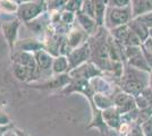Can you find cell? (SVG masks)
<instances>
[{
	"mask_svg": "<svg viewBox=\"0 0 152 136\" xmlns=\"http://www.w3.org/2000/svg\"><path fill=\"white\" fill-rule=\"evenodd\" d=\"M119 79L121 91L135 97L140 95L149 86L150 73L140 71L126 64L124 65V73Z\"/></svg>",
	"mask_w": 152,
	"mask_h": 136,
	"instance_id": "cell-1",
	"label": "cell"
},
{
	"mask_svg": "<svg viewBox=\"0 0 152 136\" xmlns=\"http://www.w3.org/2000/svg\"><path fill=\"white\" fill-rule=\"evenodd\" d=\"M133 20V14L131 6L127 7H107L104 16V27L108 31L116 27L127 25Z\"/></svg>",
	"mask_w": 152,
	"mask_h": 136,
	"instance_id": "cell-2",
	"label": "cell"
},
{
	"mask_svg": "<svg viewBox=\"0 0 152 136\" xmlns=\"http://www.w3.org/2000/svg\"><path fill=\"white\" fill-rule=\"evenodd\" d=\"M47 12L45 5L43 0H37V1H30L18 5V9L16 13V17L22 20L23 24H26L31 20H35L40 15Z\"/></svg>",
	"mask_w": 152,
	"mask_h": 136,
	"instance_id": "cell-3",
	"label": "cell"
},
{
	"mask_svg": "<svg viewBox=\"0 0 152 136\" xmlns=\"http://www.w3.org/2000/svg\"><path fill=\"white\" fill-rule=\"evenodd\" d=\"M22 24H23L22 20L17 18L16 16L12 18H7V20H0V28H1V32L4 34L7 44L9 47L10 53H13L15 44L18 41V33Z\"/></svg>",
	"mask_w": 152,
	"mask_h": 136,
	"instance_id": "cell-4",
	"label": "cell"
},
{
	"mask_svg": "<svg viewBox=\"0 0 152 136\" xmlns=\"http://www.w3.org/2000/svg\"><path fill=\"white\" fill-rule=\"evenodd\" d=\"M72 77L68 73L61 74V75H52L51 77L47 78L45 81H39L34 83H30V86L33 89H40V90H64L66 86L72 83Z\"/></svg>",
	"mask_w": 152,
	"mask_h": 136,
	"instance_id": "cell-5",
	"label": "cell"
},
{
	"mask_svg": "<svg viewBox=\"0 0 152 136\" xmlns=\"http://www.w3.org/2000/svg\"><path fill=\"white\" fill-rule=\"evenodd\" d=\"M67 59L69 63V71L90 61L91 60V47H90L89 40H88V42L83 43L82 45L73 49L67 55Z\"/></svg>",
	"mask_w": 152,
	"mask_h": 136,
	"instance_id": "cell-6",
	"label": "cell"
},
{
	"mask_svg": "<svg viewBox=\"0 0 152 136\" xmlns=\"http://www.w3.org/2000/svg\"><path fill=\"white\" fill-rule=\"evenodd\" d=\"M68 74L72 77V79H85V81H90L91 78L95 77V76L103 75V71L95 64H93L92 61H88V63H85V64H83V65L78 66V67L69 71Z\"/></svg>",
	"mask_w": 152,
	"mask_h": 136,
	"instance_id": "cell-7",
	"label": "cell"
},
{
	"mask_svg": "<svg viewBox=\"0 0 152 136\" xmlns=\"http://www.w3.org/2000/svg\"><path fill=\"white\" fill-rule=\"evenodd\" d=\"M33 55H34V58H35V61H37L39 71L41 73V78L45 77V79H47V78L51 77L53 75L52 74V63H53L55 57L51 53H49L47 50H45V49L38 50ZM41 78H40V81H41Z\"/></svg>",
	"mask_w": 152,
	"mask_h": 136,
	"instance_id": "cell-8",
	"label": "cell"
},
{
	"mask_svg": "<svg viewBox=\"0 0 152 136\" xmlns=\"http://www.w3.org/2000/svg\"><path fill=\"white\" fill-rule=\"evenodd\" d=\"M89 38L90 36L86 34V32H84L80 27V25L77 23H75L74 26L70 28L69 33L66 35V41H67V45H68L69 50L72 51L73 49L82 45L85 42H88Z\"/></svg>",
	"mask_w": 152,
	"mask_h": 136,
	"instance_id": "cell-9",
	"label": "cell"
},
{
	"mask_svg": "<svg viewBox=\"0 0 152 136\" xmlns=\"http://www.w3.org/2000/svg\"><path fill=\"white\" fill-rule=\"evenodd\" d=\"M90 84L92 86L94 93H100V94L109 95L111 97L116 94L115 85L111 82H109L107 78L104 77V75H100V76H95V77L91 78Z\"/></svg>",
	"mask_w": 152,
	"mask_h": 136,
	"instance_id": "cell-10",
	"label": "cell"
},
{
	"mask_svg": "<svg viewBox=\"0 0 152 136\" xmlns=\"http://www.w3.org/2000/svg\"><path fill=\"white\" fill-rule=\"evenodd\" d=\"M76 23L80 25V27L84 32H86L89 36H93L100 28V26L98 25V23L94 18L90 17L82 12L76 13Z\"/></svg>",
	"mask_w": 152,
	"mask_h": 136,
	"instance_id": "cell-11",
	"label": "cell"
},
{
	"mask_svg": "<svg viewBox=\"0 0 152 136\" xmlns=\"http://www.w3.org/2000/svg\"><path fill=\"white\" fill-rule=\"evenodd\" d=\"M41 49H43V43L41 40L38 38H27V39L18 40L15 44L14 51H25L34 53Z\"/></svg>",
	"mask_w": 152,
	"mask_h": 136,
	"instance_id": "cell-12",
	"label": "cell"
},
{
	"mask_svg": "<svg viewBox=\"0 0 152 136\" xmlns=\"http://www.w3.org/2000/svg\"><path fill=\"white\" fill-rule=\"evenodd\" d=\"M102 118L104 120V123L109 128L117 129L121 127V115L119 113L118 109L116 107H111L109 109L102 111Z\"/></svg>",
	"mask_w": 152,
	"mask_h": 136,
	"instance_id": "cell-13",
	"label": "cell"
},
{
	"mask_svg": "<svg viewBox=\"0 0 152 136\" xmlns=\"http://www.w3.org/2000/svg\"><path fill=\"white\" fill-rule=\"evenodd\" d=\"M133 18L152 12V0H131Z\"/></svg>",
	"mask_w": 152,
	"mask_h": 136,
	"instance_id": "cell-14",
	"label": "cell"
},
{
	"mask_svg": "<svg viewBox=\"0 0 152 136\" xmlns=\"http://www.w3.org/2000/svg\"><path fill=\"white\" fill-rule=\"evenodd\" d=\"M91 107H95L96 109L100 111H103L106 109H109L115 105L114 99L109 95L100 94V93H94V95L92 97V101L90 102Z\"/></svg>",
	"mask_w": 152,
	"mask_h": 136,
	"instance_id": "cell-15",
	"label": "cell"
},
{
	"mask_svg": "<svg viewBox=\"0 0 152 136\" xmlns=\"http://www.w3.org/2000/svg\"><path fill=\"white\" fill-rule=\"evenodd\" d=\"M127 25L129 27V30H131L142 42H144L145 40H148L150 38V33H149V30H150V28H148V27H146L143 23H141L137 18H133Z\"/></svg>",
	"mask_w": 152,
	"mask_h": 136,
	"instance_id": "cell-16",
	"label": "cell"
},
{
	"mask_svg": "<svg viewBox=\"0 0 152 136\" xmlns=\"http://www.w3.org/2000/svg\"><path fill=\"white\" fill-rule=\"evenodd\" d=\"M69 71V63L67 56H57L53 59L52 63V74L53 75H61V74H66Z\"/></svg>",
	"mask_w": 152,
	"mask_h": 136,
	"instance_id": "cell-17",
	"label": "cell"
},
{
	"mask_svg": "<svg viewBox=\"0 0 152 136\" xmlns=\"http://www.w3.org/2000/svg\"><path fill=\"white\" fill-rule=\"evenodd\" d=\"M13 74L16 79H18L19 82H24V83H30L31 82V73L30 71L24 67V66L19 65L17 63H13Z\"/></svg>",
	"mask_w": 152,
	"mask_h": 136,
	"instance_id": "cell-18",
	"label": "cell"
},
{
	"mask_svg": "<svg viewBox=\"0 0 152 136\" xmlns=\"http://www.w3.org/2000/svg\"><path fill=\"white\" fill-rule=\"evenodd\" d=\"M127 64L129 66H132V67H134V68H137L140 71H148V73H151L152 71V69L150 68V66L148 65V63H146V60L142 52L139 53V55H136L133 58L128 59Z\"/></svg>",
	"mask_w": 152,
	"mask_h": 136,
	"instance_id": "cell-19",
	"label": "cell"
},
{
	"mask_svg": "<svg viewBox=\"0 0 152 136\" xmlns=\"http://www.w3.org/2000/svg\"><path fill=\"white\" fill-rule=\"evenodd\" d=\"M18 4L15 0H0V14L2 15H16Z\"/></svg>",
	"mask_w": 152,
	"mask_h": 136,
	"instance_id": "cell-20",
	"label": "cell"
},
{
	"mask_svg": "<svg viewBox=\"0 0 152 136\" xmlns=\"http://www.w3.org/2000/svg\"><path fill=\"white\" fill-rule=\"evenodd\" d=\"M43 1L47 12L55 13V12H63L68 0H43Z\"/></svg>",
	"mask_w": 152,
	"mask_h": 136,
	"instance_id": "cell-21",
	"label": "cell"
},
{
	"mask_svg": "<svg viewBox=\"0 0 152 136\" xmlns=\"http://www.w3.org/2000/svg\"><path fill=\"white\" fill-rule=\"evenodd\" d=\"M60 23L72 27L76 23V14L67 12V10L60 12Z\"/></svg>",
	"mask_w": 152,
	"mask_h": 136,
	"instance_id": "cell-22",
	"label": "cell"
},
{
	"mask_svg": "<svg viewBox=\"0 0 152 136\" xmlns=\"http://www.w3.org/2000/svg\"><path fill=\"white\" fill-rule=\"evenodd\" d=\"M81 12L86 14L88 16L94 18L95 17V6H94V0H83V5ZM95 20V18H94Z\"/></svg>",
	"mask_w": 152,
	"mask_h": 136,
	"instance_id": "cell-23",
	"label": "cell"
},
{
	"mask_svg": "<svg viewBox=\"0 0 152 136\" xmlns=\"http://www.w3.org/2000/svg\"><path fill=\"white\" fill-rule=\"evenodd\" d=\"M82 5H83V0H68L64 10H67V12L76 14L78 13V12H81Z\"/></svg>",
	"mask_w": 152,
	"mask_h": 136,
	"instance_id": "cell-24",
	"label": "cell"
},
{
	"mask_svg": "<svg viewBox=\"0 0 152 136\" xmlns=\"http://www.w3.org/2000/svg\"><path fill=\"white\" fill-rule=\"evenodd\" d=\"M108 7H127L131 6V0H104Z\"/></svg>",
	"mask_w": 152,
	"mask_h": 136,
	"instance_id": "cell-25",
	"label": "cell"
},
{
	"mask_svg": "<svg viewBox=\"0 0 152 136\" xmlns=\"http://www.w3.org/2000/svg\"><path fill=\"white\" fill-rule=\"evenodd\" d=\"M137 20H139L141 23H143L148 28H151L152 27V12L140 16V17H137Z\"/></svg>",
	"mask_w": 152,
	"mask_h": 136,
	"instance_id": "cell-26",
	"label": "cell"
},
{
	"mask_svg": "<svg viewBox=\"0 0 152 136\" xmlns=\"http://www.w3.org/2000/svg\"><path fill=\"white\" fill-rule=\"evenodd\" d=\"M141 128L143 130L144 136H152V117L141 125Z\"/></svg>",
	"mask_w": 152,
	"mask_h": 136,
	"instance_id": "cell-27",
	"label": "cell"
},
{
	"mask_svg": "<svg viewBox=\"0 0 152 136\" xmlns=\"http://www.w3.org/2000/svg\"><path fill=\"white\" fill-rule=\"evenodd\" d=\"M128 136H144L143 130L141 128V125H139V124H136V123L134 124L132 129L129 132V134H128Z\"/></svg>",
	"mask_w": 152,
	"mask_h": 136,
	"instance_id": "cell-28",
	"label": "cell"
},
{
	"mask_svg": "<svg viewBox=\"0 0 152 136\" xmlns=\"http://www.w3.org/2000/svg\"><path fill=\"white\" fill-rule=\"evenodd\" d=\"M0 125H1V126L12 125V121H10L9 116H8L4 110H1V109H0Z\"/></svg>",
	"mask_w": 152,
	"mask_h": 136,
	"instance_id": "cell-29",
	"label": "cell"
},
{
	"mask_svg": "<svg viewBox=\"0 0 152 136\" xmlns=\"http://www.w3.org/2000/svg\"><path fill=\"white\" fill-rule=\"evenodd\" d=\"M142 47L145 49L146 51H149L152 55V38H149L148 40H145V41L143 42Z\"/></svg>",
	"mask_w": 152,
	"mask_h": 136,
	"instance_id": "cell-30",
	"label": "cell"
},
{
	"mask_svg": "<svg viewBox=\"0 0 152 136\" xmlns=\"http://www.w3.org/2000/svg\"><path fill=\"white\" fill-rule=\"evenodd\" d=\"M12 127H14L13 124H12V125H8V126H1V125H0V136H4V134H5L8 129H10Z\"/></svg>",
	"mask_w": 152,
	"mask_h": 136,
	"instance_id": "cell-31",
	"label": "cell"
},
{
	"mask_svg": "<svg viewBox=\"0 0 152 136\" xmlns=\"http://www.w3.org/2000/svg\"><path fill=\"white\" fill-rule=\"evenodd\" d=\"M4 136H18L17 135V133H16V130H15V127H12L10 129H8L4 134Z\"/></svg>",
	"mask_w": 152,
	"mask_h": 136,
	"instance_id": "cell-32",
	"label": "cell"
},
{
	"mask_svg": "<svg viewBox=\"0 0 152 136\" xmlns=\"http://www.w3.org/2000/svg\"><path fill=\"white\" fill-rule=\"evenodd\" d=\"M15 130H16V133H17V135L18 136H30L27 133H26L25 130L20 129V128H17V127H15Z\"/></svg>",
	"mask_w": 152,
	"mask_h": 136,
	"instance_id": "cell-33",
	"label": "cell"
},
{
	"mask_svg": "<svg viewBox=\"0 0 152 136\" xmlns=\"http://www.w3.org/2000/svg\"><path fill=\"white\" fill-rule=\"evenodd\" d=\"M18 5H20V4H24V2H30V1H37V0H15Z\"/></svg>",
	"mask_w": 152,
	"mask_h": 136,
	"instance_id": "cell-34",
	"label": "cell"
},
{
	"mask_svg": "<svg viewBox=\"0 0 152 136\" xmlns=\"http://www.w3.org/2000/svg\"><path fill=\"white\" fill-rule=\"evenodd\" d=\"M149 33H150V38H152V27L149 30Z\"/></svg>",
	"mask_w": 152,
	"mask_h": 136,
	"instance_id": "cell-35",
	"label": "cell"
}]
</instances>
